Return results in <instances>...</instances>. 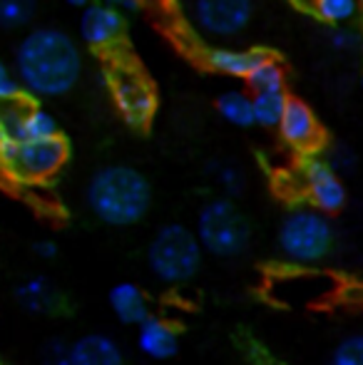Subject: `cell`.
Returning a JSON list of instances; mask_svg holds the SVG:
<instances>
[{
    "mask_svg": "<svg viewBox=\"0 0 363 365\" xmlns=\"http://www.w3.org/2000/svg\"><path fill=\"white\" fill-rule=\"evenodd\" d=\"M73 365H125V351L107 333H85L73 341Z\"/></svg>",
    "mask_w": 363,
    "mask_h": 365,
    "instance_id": "17",
    "label": "cell"
},
{
    "mask_svg": "<svg viewBox=\"0 0 363 365\" xmlns=\"http://www.w3.org/2000/svg\"><path fill=\"white\" fill-rule=\"evenodd\" d=\"M80 38L92 50H110L125 35V15L120 10L110 8L102 0L92 3L90 8L83 10L80 15Z\"/></svg>",
    "mask_w": 363,
    "mask_h": 365,
    "instance_id": "11",
    "label": "cell"
},
{
    "mask_svg": "<svg viewBox=\"0 0 363 365\" xmlns=\"http://www.w3.org/2000/svg\"><path fill=\"white\" fill-rule=\"evenodd\" d=\"M83 53L65 30L35 28L15 48V75L25 95L53 100L73 90L83 77Z\"/></svg>",
    "mask_w": 363,
    "mask_h": 365,
    "instance_id": "1",
    "label": "cell"
},
{
    "mask_svg": "<svg viewBox=\"0 0 363 365\" xmlns=\"http://www.w3.org/2000/svg\"><path fill=\"white\" fill-rule=\"evenodd\" d=\"M23 100H25V90L20 85L18 75H15V70L8 63L0 60V107L15 105V102H23Z\"/></svg>",
    "mask_w": 363,
    "mask_h": 365,
    "instance_id": "24",
    "label": "cell"
},
{
    "mask_svg": "<svg viewBox=\"0 0 363 365\" xmlns=\"http://www.w3.org/2000/svg\"><path fill=\"white\" fill-rule=\"evenodd\" d=\"M107 306H110L112 316L125 326H140L142 321L152 316L147 293L137 284H130V281L112 286L110 293H107Z\"/></svg>",
    "mask_w": 363,
    "mask_h": 365,
    "instance_id": "15",
    "label": "cell"
},
{
    "mask_svg": "<svg viewBox=\"0 0 363 365\" xmlns=\"http://www.w3.org/2000/svg\"><path fill=\"white\" fill-rule=\"evenodd\" d=\"M65 3H68V5H73V8H90V5L92 3H97V0H65Z\"/></svg>",
    "mask_w": 363,
    "mask_h": 365,
    "instance_id": "30",
    "label": "cell"
},
{
    "mask_svg": "<svg viewBox=\"0 0 363 365\" xmlns=\"http://www.w3.org/2000/svg\"><path fill=\"white\" fill-rule=\"evenodd\" d=\"M244 82L252 90V95H259V92H286L284 68H281L274 55H267Z\"/></svg>",
    "mask_w": 363,
    "mask_h": 365,
    "instance_id": "19",
    "label": "cell"
},
{
    "mask_svg": "<svg viewBox=\"0 0 363 365\" xmlns=\"http://www.w3.org/2000/svg\"><path fill=\"white\" fill-rule=\"evenodd\" d=\"M15 301L35 316H55L65 308V296L48 276H28L15 286Z\"/></svg>",
    "mask_w": 363,
    "mask_h": 365,
    "instance_id": "14",
    "label": "cell"
},
{
    "mask_svg": "<svg viewBox=\"0 0 363 365\" xmlns=\"http://www.w3.org/2000/svg\"><path fill=\"white\" fill-rule=\"evenodd\" d=\"M359 5V0H314L311 10L324 23L334 25V28H344L346 23H351L356 18Z\"/></svg>",
    "mask_w": 363,
    "mask_h": 365,
    "instance_id": "21",
    "label": "cell"
},
{
    "mask_svg": "<svg viewBox=\"0 0 363 365\" xmlns=\"http://www.w3.org/2000/svg\"><path fill=\"white\" fill-rule=\"evenodd\" d=\"M359 3H363V0H359Z\"/></svg>",
    "mask_w": 363,
    "mask_h": 365,
    "instance_id": "32",
    "label": "cell"
},
{
    "mask_svg": "<svg viewBox=\"0 0 363 365\" xmlns=\"http://www.w3.org/2000/svg\"><path fill=\"white\" fill-rule=\"evenodd\" d=\"M38 0H0V28L15 30L33 20Z\"/></svg>",
    "mask_w": 363,
    "mask_h": 365,
    "instance_id": "23",
    "label": "cell"
},
{
    "mask_svg": "<svg viewBox=\"0 0 363 365\" xmlns=\"http://www.w3.org/2000/svg\"><path fill=\"white\" fill-rule=\"evenodd\" d=\"M296 5H301V8H311L314 5V0H294Z\"/></svg>",
    "mask_w": 363,
    "mask_h": 365,
    "instance_id": "31",
    "label": "cell"
},
{
    "mask_svg": "<svg viewBox=\"0 0 363 365\" xmlns=\"http://www.w3.org/2000/svg\"><path fill=\"white\" fill-rule=\"evenodd\" d=\"M252 0H192L194 28L214 43L239 38L252 23Z\"/></svg>",
    "mask_w": 363,
    "mask_h": 365,
    "instance_id": "8",
    "label": "cell"
},
{
    "mask_svg": "<svg viewBox=\"0 0 363 365\" xmlns=\"http://www.w3.org/2000/svg\"><path fill=\"white\" fill-rule=\"evenodd\" d=\"M33 254L38 256V259H43V261H53L55 256L60 254V249H58V244H55L53 239H40V241H35V244H33Z\"/></svg>",
    "mask_w": 363,
    "mask_h": 365,
    "instance_id": "28",
    "label": "cell"
},
{
    "mask_svg": "<svg viewBox=\"0 0 363 365\" xmlns=\"http://www.w3.org/2000/svg\"><path fill=\"white\" fill-rule=\"evenodd\" d=\"M68 142L63 137L38 142H13L0 137V169L15 182L35 184L55 177L68 162Z\"/></svg>",
    "mask_w": 363,
    "mask_h": 365,
    "instance_id": "6",
    "label": "cell"
},
{
    "mask_svg": "<svg viewBox=\"0 0 363 365\" xmlns=\"http://www.w3.org/2000/svg\"><path fill=\"white\" fill-rule=\"evenodd\" d=\"M329 365H363V336H351L341 341Z\"/></svg>",
    "mask_w": 363,
    "mask_h": 365,
    "instance_id": "25",
    "label": "cell"
},
{
    "mask_svg": "<svg viewBox=\"0 0 363 365\" xmlns=\"http://www.w3.org/2000/svg\"><path fill=\"white\" fill-rule=\"evenodd\" d=\"M209 177H212L214 187L222 192V197L232 199L237 194H242L244 189V174L237 164H229V162H214L209 167Z\"/></svg>",
    "mask_w": 363,
    "mask_h": 365,
    "instance_id": "22",
    "label": "cell"
},
{
    "mask_svg": "<svg viewBox=\"0 0 363 365\" xmlns=\"http://www.w3.org/2000/svg\"><path fill=\"white\" fill-rule=\"evenodd\" d=\"M279 251L291 264H316L334 249V226L316 209H294L279 226Z\"/></svg>",
    "mask_w": 363,
    "mask_h": 365,
    "instance_id": "5",
    "label": "cell"
},
{
    "mask_svg": "<svg viewBox=\"0 0 363 365\" xmlns=\"http://www.w3.org/2000/svg\"><path fill=\"white\" fill-rule=\"evenodd\" d=\"M264 50H244V48H229V45H214L207 50V65L217 70L219 75L234 77V80H247L252 70L267 58Z\"/></svg>",
    "mask_w": 363,
    "mask_h": 365,
    "instance_id": "16",
    "label": "cell"
},
{
    "mask_svg": "<svg viewBox=\"0 0 363 365\" xmlns=\"http://www.w3.org/2000/svg\"><path fill=\"white\" fill-rule=\"evenodd\" d=\"M0 137L13 142H38L60 137L58 120L35 102H15L0 107Z\"/></svg>",
    "mask_w": 363,
    "mask_h": 365,
    "instance_id": "9",
    "label": "cell"
},
{
    "mask_svg": "<svg viewBox=\"0 0 363 365\" xmlns=\"http://www.w3.org/2000/svg\"><path fill=\"white\" fill-rule=\"evenodd\" d=\"M40 361L43 365H73V343L53 338L40 348Z\"/></svg>",
    "mask_w": 363,
    "mask_h": 365,
    "instance_id": "26",
    "label": "cell"
},
{
    "mask_svg": "<svg viewBox=\"0 0 363 365\" xmlns=\"http://www.w3.org/2000/svg\"><path fill=\"white\" fill-rule=\"evenodd\" d=\"M204 249L197 234L184 224H167L152 236L147 246V266L162 284L180 286L199 274Z\"/></svg>",
    "mask_w": 363,
    "mask_h": 365,
    "instance_id": "3",
    "label": "cell"
},
{
    "mask_svg": "<svg viewBox=\"0 0 363 365\" xmlns=\"http://www.w3.org/2000/svg\"><path fill=\"white\" fill-rule=\"evenodd\" d=\"M194 234L204 254L217 259H237L249 249L252 226L242 209L234 204V199L214 197L199 209Z\"/></svg>",
    "mask_w": 363,
    "mask_h": 365,
    "instance_id": "4",
    "label": "cell"
},
{
    "mask_svg": "<svg viewBox=\"0 0 363 365\" xmlns=\"http://www.w3.org/2000/svg\"><path fill=\"white\" fill-rule=\"evenodd\" d=\"M105 5H110V8L120 10L122 15L125 13H135V10H140L142 0H102Z\"/></svg>",
    "mask_w": 363,
    "mask_h": 365,
    "instance_id": "29",
    "label": "cell"
},
{
    "mask_svg": "<svg viewBox=\"0 0 363 365\" xmlns=\"http://www.w3.org/2000/svg\"><path fill=\"white\" fill-rule=\"evenodd\" d=\"M254 97V120L262 127H279L284 110L289 105L286 92H259Z\"/></svg>",
    "mask_w": 363,
    "mask_h": 365,
    "instance_id": "20",
    "label": "cell"
},
{
    "mask_svg": "<svg viewBox=\"0 0 363 365\" xmlns=\"http://www.w3.org/2000/svg\"><path fill=\"white\" fill-rule=\"evenodd\" d=\"M301 184L316 212L334 214L346 204V187L329 159L309 154L301 162Z\"/></svg>",
    "mask_w": 363,
    "mask_h": 365,
    "instance_id": "10",
    "label": "cell"
},
{
    "mask_svg": "<svg viewBox=\"0 0 363 365\" xmlns=\"http://www.w3.org/2000/svg\"><path fill=\"white\" fill-rule=\"evenodd\" d=\"M137 348L150 361H170L180 351V331L162 316H150L137 326Z\"/></svg>",
    "mask_w": 363,
    "mask_h": 365,
    "instance_id": "13",
    "label": "cell"
},
{
    "mask_svg": "<svg viewBox=\"0 0 363 365\" xmlns=\"http://www.w3.org/2000/svg\"><path fill=\"white\" fill-rule=\"evenodd\" d=\"M217 112L224 122L234 127L257 125V120H254V97L247 90H239V87L224 90L217 97Z\"/></svg>",
    "mask_w": 363,
    "mask_h": 365,
    "instance_id": "18",
    "label": "cell"
},
{
    "mask_svg": "<svg viewBox=\"0 0 363 365\" xmlns=\"http://www.w3.org/2000/svg\"><path fill=\"white\" fill-rule=\"evenodd\" d=\"M279 135L289 147L299 152H311L321 142V127L314 110L306 102L289 97V105L284 110V117L279 122Z\"/></svg>",
    "mask_w": 363,
    "mask_h": 365,
    "instance_id": "12",
    "label": "cell"
},
{
    "mask_svg": "<svg viewBox=\"0 0 363 365\" xmlns=\"http://www.w3.org/2000/svg\"><path fill=\"white\" fill-rule=\"evenodd\" d=\"M356 43H359V35L346 28V25L344 28H336L334 33H331V45H334L336 50H351Z\"/></svg>",
    "mask_w": 363,
    "mask_h": 365,
    "instance_id": "27",
    "label": "cell"
},
{
    "mask_svg": "<svg viewBox=\"0 0 363 365\" xmlns=\"http://www.w3.org/2000/svg\"><path fill=\"white\" fill-rule=\"evenodd\" d=\"M85 199L97 221L112 229H130L150 212L152 187L140 169L130 164H107L90 177Z\"/></svg>",
    "mask_w": 363,
    "mask_h": 365,
    "instance_id": "2",
    "label": "cell"
},
{
    "mask_svg": "<svg viewBox=\"0 0 363 365\" xmlns=\"http://www.w3.org/2000/svg\"><path fill=\"white\" fill-rule=\"evenodd\" d=\"M107 85H110L112 100L122 120L132 127H145L155 117L157 95L152 82L142 75L140 68H135L127 60H117L107 70Z\"/></svg>",
    "mask_w": 363,
    "mask_h": 365,
    "instance_id": "7",
    "label": "cell"
}]
</instances>
